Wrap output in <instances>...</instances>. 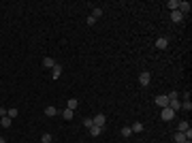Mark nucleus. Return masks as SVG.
Returning a JSON list of instances; mask_svg holds the SVG:
<instances>
[{
    "instance_id": "f257e3e1",
    "label": "nucleus",
    "mask_w": 192,
    "mask_h": 143,
    "mask_svg": "<svg viewBox=\"0 0 192 143\" xmlns=\"http://www.w3.org/2000/svg\"><path fill=\"white\" fill-rule=\"evenodd\" d=\"M160 117H162V122H171L173 117H175V111L169 109V107H164V109L160 111Z\"/></svg>"
},
{
    "instance_id": "5701e85b",
    "label": "nucleus",
    "mask_w": 192,
    "mask_h": 143,
    "mask_svg": "<svg viewBox=\"0 0 192 143\" xmlns=\"http://www.w3.org/2000/svg\"><path fill=\"white\" fill-rule=\"evenodd\" d=\"M166 96H169V101H177L179 98V92H169Z\"/></svg>"
},
{
    "instance_id": "a211bd4d",
    "label": "nucleus",
    "mask_w": 192,
    "mask_h": 143,
    "mask_svg": "<svg viewBox=\"0 0 192 143\" xmlns=\"http://www.w3.org/2000/svg\"><path fill=\"white\" fill-rule=\"evenodd\" d=\"M175 141H177V143H186L188 139H186V135H184V132H175Z\"/></svg>"
},
{
    "instance_id": "9d476101",
    "label": "nucleus",
    "mask_w": 192,
    "mask_h": 143,
    "mask_svg": "<svg viewBox=\"0 0 192 143\" xmlns=\"http://www.w3.org/2000/svg\"><path fill=\"white\" fill-rule=\"evenodd\" d=\"M169 109H173V111L181 109V101H179V98H177V101H169Z\"/></svg>"
},
{
    "instance_id": "cd10ccee",
    "label": "nucleus",
    "mask_w": 192,
    "mask_h": 143,
    "mask_svg": "<svg viewBox=\"0 0 192 143\" xmlns=\"http://www.w3.org/2000/svg\"><path fill=\"white\" fill-rule=\"evenodd\" d=\"M0 143H7V141H5V137H0Z\"/></svg>"
},
{
    "instance_id": "aec40b11",
    "label": "nucleus",
    "mask_w": 192,
    "mask_h": 143,
    "mask_svg": "<svg viewBox=\"0 0 192 143\" xmlns=\"http://www.w3.org/2000/svg\"><path fill=\"white\" fill-rule=\"evenodd\" d=\"M77 105H79V101H77V98H70V101H68V107H66V109H77Z\"/></svg>"
},
{
    "instance_id": "39448f33",
    "label": "nucleus",
    "mask_w": 192,
    "mask_h": 143,
    "mask_svg": "<svg viewBox=\"0 0 192 143\" xmlns=\"http://www.w3.org/2000/svg\"><path fill=\"white\" fill-rule=\"evenodd\" d=\"M156 105L158 107H169V96H166V94H162V96H156Z\"/></svg>"
},
{
    "instance_id": "9b49d317",
    "label": "nucleus",
    "mask_w": 192,
    "mask_h": 143,
    "mask_svg": "<svg viewBox=\"0 0 192 143\" xmlns=\"http://www.w3.org/2000/svg\"><path fill=\"white\" fill-rule=\"evenodd\" d=\"M101 132H103V128H101V126H90V135H92V137H98Z\"/></svg>"
},
{
    "instance_id": "dca6fc26",
    "label": "nucleus",
    "mask_w": 192,
    "mask_h": 143,
    "mask_svg": "<svg viewBox=\"0 0 192 143\" xmlns=\"http://www.w3.org/2000/svg\"><path fill=\"white\" fill-rule=\"evenodd\" d=\"M0 122H2V126H5V128H9L13 120H11V117H9V115H5V117H0Z\"/></svg>"
},
{
    "instance_id": "f3484780",
    "label": "nucleus",
    "mask_w": 192,
    "mask_h": 143,
    "mask_svg": "<svg viewBox=\"0 0 192 143\" xmlns=\"http://www.w3.org/2000/svg\"><path fill=\"white\" fill-rule=\"evenodd\" d=\"M188 128H190V124H188V122H179V126H177V132H186Z\"/></svg>"
},
{
    "instance_id": "2eb2a0df",
    "label": "nucleus",
    "mask_w": 192,
    "mask_h": 143,
    "mask_svg": "<svg viewBox=\"0 0 192 143\" xmlns=\"http://www.w3.org/2000/svg\"><path fill=\"white\" fill-rule=\"evenodd\" d=\"M56 113H58V109H56V107H47V109H45V115H47V117H54Z\"/></svg>"
},
{
    "instance_id": "393cba45",
    "label": "nucleus",
    "mask_w": 192,
    "mask_h": 143,
    "mask_svg": "<svg viewBox=\"0 0 192 143\" xmlns=\"http://www.w3.org/2000/svg\"><path fill=\"white\" fill-rule=\"evenodd\" d=\"M41 141H43V143H51V135H49V132H45V135L41 137Z\"/></svg>"
},
{
    "instance_id": "b1692460",
    "label": "nucleus",
    "mask_w": 192,
    "mask_h": 143,
    "mask_svg": "<svg viewBox=\"0 0 192 143\" xmlns=\"http://www.w3.org/2000/svg\"><path fill=\"white\" fill-rule=\"evenodd\" d=\"M130 135H132L130 126H124V128H122V137H130Z\"/></svg>"
},
{
    "instance_id": "4468645a",
    "label": "nucleus",
    "mask_w": 192,
    "mask_h": 143,
    "mask_svg": "<svg viewBox=\"0 0 192 143\" xmlns=\"http://www.w3.org/2000/svg\"><path fill=\"white\" fill-rule=\"evenodd\" d=\"M92 17H94V19L103 17V9H101V7H94V11H92Z\"/></svg>"
},
{
    "instance_id": "1a4fd4ad",
    "label": "nucleus",
    "mask_w": 192,
    "mask_h": 143,
    "mask_svg": "<svg viewBox=\"0 0 192 143\" xmlns=\"http://www.w3.org/2000/svg\"><path fill=\"white\" fill-rule=\"evenodd\" d=\"M171 19H173V21H175V23H179V21H181V19H184V15H181V13H179V11H171Z\"/></svg>"
},
{
    "instance_id": "412c9836",
    "label": "nucleus",
    "mask_w": 192,
    "mask_h": 143,
    "mask_svg": "<svg viewBox=\"0 0 192 143\" xmlns=\"http://www.w3.org/2000/svg\"><path fill=\"white\" fill-rule=\"evenodd\" d=\"M181 109H184V111H190V109H192V103H190V101H181Z\"/></svg>"
},
{
    "instance_id": "0eeeda50",
    "label": "nucleus",
    "mask_w": 192,
    "mask_h": 143,
    "mask_svg": "<svg viewBox=\"0 0 192 143\" xmlns=\"http://www.w3.org/2000/svg\"><path fill=\"white\" fill-rule=\"evenodd\" d=\"M60 75H62V66H60V64H56V66L51 68V79H58Z\"/></svg>"
},
{
    "instance_id": "bb28decb",
    "label": "nucleus",
    "mask_w": 192,
    "mask_h": 143,
    "mask_svg": "<svg viewBox=\"0 0 192 143\" xmlns=\"http://www.w3.org/2000/svg\"><path fill=\"white\" fill-rule=\"evenodd\" d=\"M83 126H85V128H90V126H94V122H92L90 117H88V120H83Z\"/></svg>"
},
{
    "instance_id": "ddd939ff",
    "label": "nucleus",
    "mask_w": 192,
    "mask_h": 143,
    "mask_svg": "<svg viewBox=\"0 0 192 143\" xmlns=\"http://www.w3.org/2000/svg\"><path fill=\"white\" fill-rule=\"evenodd\" d=\"M130 130H132V132H143V124H141V122H135V124L130 126Z\"/></svg>"
},
{
    "instance_id": "6e6552de",
    "label": "nucleus",
    "mask_w": 192,
    "mask_h": 143,
    "mask_svg": "<svg viewBox=\"0 0 192 143\" xmlns=\"http://www.w3.org/2000/svg\"><path fill=\"white\" fill-rule=\"evenodd\" d=\"M43 66L45 68H54L56 66V60L54 58H43Z\"/></svg>"
},
{
    "instance_id": "7ed1b4c3",
    "label": "nucleus",
    "mask_w": 192,
    "mask_h": 143,
    "mask_svg": "<svg viewBox=\"0 0 192 143\" xmlns=\"http://www.w3.org/2000/svg\"><path fill=\"white\" fill-rule=\"evenodd\" d=\"M92 122H94V126H101V128H105V122H107V117H105L103 113H98L96 117H92Z\"/></svg>"
},
{
    "instance_id": "f8f14e48",
    "label": "nucleus",
    "mask_w": 192,
    "mask_h": 143,
    "mask_svg": "<svg viewBox=\"0 0 192 143\" xmlns=\"http://www.w3.org/2000/svg\"><path fill=\"white\" fill-rule=\"evenodd\" d=\"M73 115H75L73 109H64V111H62V117H64V120H73Z\"/></svg>"
},
{
    "instance_id": "6ab92c4d",
    "label": "nucleus",
    "mask_w": 192,
    "mask_h": 143,
    "mask_svg": "<svg viewBox=\"0 0 192 143\" xmlns=\"http://www.w3.org/2000/svg\"><path fill=\"white\" fill-rule=\"evenodd\" d=\"M177 7H179V0H169V9L171 11H177Z\"/></svg>"
},
{
    "instance_id": "a878e982",
    "label": "nucleus",
    "mask_w": 192,
    "mask_h": 143,
    "mask_svg": "<svg viewBox=\"0 0 192 143\" xmlns=\"http://www.w3.org/2000/svg\"><path fill=\"white\" fill-rule=\"evenodd\" d=\"M85 23H88V26H94V23H96V19H94V17H92V15H90V17H88V19H85Z\"/></svg>"
},
{
    "instance_id": "f03ea898",
    "label": "nucleus",
    "mask_w": 192,
    "mask_h": 143,
    "mask_svg": "<svg viewBox=\"0 0 192 143\" xmlns=\"http://www.w3.org/2000/svg\"><path fill=\"white\" fill-rule=\"evenodd\" d=\"M190 9H192V5L188 2V0H184V2H179V7H177V11H179L181 15H188V13H190Z\"/></svg>"
},
{
    "instance_id": "4be33fe9",
    "label": "nucleus",
    "mask_w": 192,
    "mask_h": 143,
    "mask_svg": "<svg viewBox=\"0 0 192 143\" xmlns=\"http://www.w3.org/2000/svg\"><path fill=\"white\" fill-rule=\"evenodd\" d=\"M7 115L11 117V120H15L17 117V109H7Z\"/></svg>"
},
{
    "instance_id": "20e7f679",
    "label": "nucleus",
    "mask_w": 192,
    "mask_h": 143,
    "mask_svg": "<svg viewBox=\"0 0 192 143\" xmlns=\"http://www.w3.org/2000/svg\"><path fill=\"white\" fill-rule=\"evenodd\" d=\"M150 79H152V77H150V73H147V70H143V73L139 75V83H141L143 88H145V85H150Z\"/></svg>"
},
{
    "instance_id": "423d86ee",
    "label": "nucleus",
    "mask_w": 192,
    "mask_h": 143,
    "mask_svg": "<svg viewBox=\"0 0 192 143\" xmlns=\"http://www.w3.org/2000/svg\"><path fill=\"white\" fill-rule=\"evenodd\" d=\"M166 45H169V39H166V36H160V39L156 41V49H166Z\"/></svg>"
}]
</instances>
